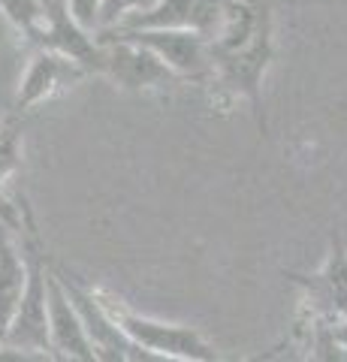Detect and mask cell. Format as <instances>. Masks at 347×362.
Returning a JSON list of instances; mask_svg holds the SVG:
<instances>
[{
	"instance_id": "8992f818",
	"label": "cell",
	"mask_w": 347,
	"mask_h": 362,
	"mask_svg": "<svg viewBox=\"0 0 347 362\" xmlns=\"http://www.w3.org/2000/svg\"><path fill=\"white\" fill-rule=\"evenodd\" d=\"M49 335H52V354L61 362H97L94 341L88 335L85 317L76 308L70 293L64 290L61 278L52 269V287H49Z\"/></svg>"
},
{
	"instance_id": "9a60e30c",
	"label": "cell",
	"mask_w": 347,
	"mask_h": 362,
	"mask_svg": "<svg viewBox=\"0 0 347 362\" xmlns=\"http://www.w3.org/2000/svg\"><path fill=\"white\" fill-rule=\"evenodd\" d=\"M0 362H54V354L52 350H37V347L0 341Z\"/></svg>"
},
{
	"instance_id": "3957f363",
	"label": "cell",
	"mask_w": 347,
	"mask_h": 362,
	"mask_svg": "<svg viewBox=\"0 0 347 362\" xmlns=\"http://www.w3.org/2000/svg\"><path fill=\"white\" fill-rule=\"evenodd\" d=\"M103 37H121L130 42H139L151 49L158 58L170 66V70L182 78H194V82H206L215 78V61H211V40L196 30L182 28H142V30H115L103 33Z\"/></svg>"
},
{
	"instance_id": "2e32d148",
	"label": "cell",
	"mask_w": 347,
	"mask_h": 362,
	"mask_svg": "<svg viewBox=\"0 0 347 362\" xmlns=\"http://www.w3.org/2000/svg\"><path fill=\"white\" fill-rule=\"evenodd\" d=\"M130 341V338H127ZM127 356L130 362H187V359H178V356H170V354H158V350H148V347H139V344H127Z\"/></svg>"
},
{
	"instance_id": "5b68a950",
	"label": "cell",
	"mask_w": 347,
	"mask_h": 362,
	"mask_svg": "<svg viewBox=\"0 0 347 362\" xmlns=\"http://www.w3.org/2000/svg\"><path fill=\"white\" fill-rule=\"evenodd\" d=\"M85 76H91V73L82 64L70 61L66 54L52 52V49H33L25 73H21L18 90H16V112L21 115V112L42 106L46 100L58 97L61 90L82 82Z\"/></svg>"
},
{
	"instance_id": "44dd1931",
	"label": "cell",
	"mask_w": 347,
	"mask_h": 362,
	"mask_svg": "<svg viewBox=\"0 0 347 362\" xmlns=\"http://www.w3.org/2000/svg\"><path fill=\"white\" fill-rule=\"evenodd\" d=\"M0 341H4V335H0Z\"/></svg>"
},
{
	"instance_id": "ac0fdd59",
	"label": "cell",
	"mask_w": 347,
	"mask_h": 362,
	"mask_svg": "<svg viewBox=\"0 0 347 362\" xmlns=\"http://www.w3.org/2000/svg\"><path fill=\"white\" fill-rule=\"evenodd\" d=\"M269 356H272V350H269V354H263V356H257V359H245V362H263V359H269ZM206 362H227V359L215 356V359H206Z\"/></svg>"
},
{
	"instance_id": "9c48e42d",
	"label": "cell",
	"mask_w": 347,
	"mask_h": 362,
	"mask_svg": "<svg viewBox=\"0 0 347 362\" xmlns=\"http://www.w3.org/2000/svg\"><path fill=\"white\" fill-rule=\"evenodd\" d=\"M28 287V254L16 242L13 230L0 221V335L13 323L18 302Z\"/></svg>"
},
{
	"instance_id": "5bb4252c",
	"label": "cell",
	"mask_w": 347,
	"mask_h": 362,
	"mask_svg": "<svg viewBox=\"0 0 347 362\" xmlns=\"http://www.w3.org/2000/svg\"><path fill=\"white\" fill-rule=\"evenodd\" d=\"M64 6L85 30L100 33V6H103V0H64Z\"/></svg>"
},
{
	"instance_id": "277c9868",
	"label": "cell",
	"mask_w": 347,
	"mask_h": 362,
	"mask_svg": "<svg viewBox=\"0 0 347 362\" xmlns=\"http://www.w3.org/2000/svg\"><path fill=\"white\" fill-rule=\"evenodd\" d=\"M106 42V58L103 73L112 85L121 90H133V94H151V90H166L178 85V78L170 66H166L151 49L139 42L121 40V37H100Z\"/></svg>"
},
{
	"instance_id": "e0dca14e",
	"label": "cell",
	"mask_w": 347,
	"mask_h": 362,
	"mask_svg": "<svg viewBox=\"0 0 347 362\" xmlns=\"http://www.w3.org/2000/svg\"><path fill=\"white\" fill-rule=\"evenodd\" d=\"M272 6H293V4H320V0H269Z\"/></svg>"
},
{
	"instance_id": "ffe728a7",
	"label": "cell",
	"mask_w": 347,
	"mask_h": 362,
	"mask_svg": "<svg viewBox=\"0 0 347 362\" xmlns=\"http://www.w3.org/2000/svg\"><path fill=\"white\" fill-rule=\"evenodd\" d=\"M341 329H344V332H347V320H344V326H341Z\"/></svg>"
},
{
	"instance_id": "6da1fadb",
	"label": "cell",
	"mask_w": 347,
	"mask_h": 362,
	"mask_svg": "<svg viewBox=\"0 0 347 362\" xmlns=\"http://www.w3.org/2000/svg\"><path fill=\"white\" fill-rule=\"evenodd\" d=\"M211 61H215V78L230 94L248 100L257 127H260V133H266L263 78L275 61V16L266 18L260 30L236 49H211Z\"/></svg>"
},
{
	"instance_id": "ba28073f",
	"label": "cell",
	"mask_w": 347,
	"mask_h": 362,
	"mask_svg": "<svg viewBox=\"0 0 347 362\" xmlns=\"http://www.w3.org/2000/svg\"><path fill=\"white\" fill-rule=\"evenodd\" d=\"M287 278H293L296 284L305 287L308 302L314 308L329 317V320H347V254L341 251V245H335L332 257L327 259L317 275H293L290 272Z\"/></svg>"
},
{
	"instance_id": "4fadbf2b",
	"label": "cell",
	"mask_w": 347,
	"mask_h": 362,
	"mask_svg": "<svg viewBox=\"0 0 347 362\" xmlns=\"http://www.w3.org/2000/svg\"><path fill=\"white\" fill-rule=\"evenodd\" d=\"M308 362H347V344H344V335L339 332H327L323 329L314 344H311V356Z\"/></svg>"
},
{
	"instance_id": "7c38bea8",
	"label": "cell",
	"mask_w": 347,
	"mask_h": 362,
	"mask_svg": "<svg viewBox=\"0 0 347 362\" xmlns=\"http://www.w3.org/2000/svg\"><path fill=\"white\" fill-rule=\"evenodd\" d=\"M154 6H158V0H103V6H100V37L121 30L136 16H145Z\"/></svg>"
},
{
	"instance_id": "7a4b0ae2",
	"label": "cell",
	"mask_w": 347,
	"mask_h": 362,
	"mask_svg": "<svg viewBox=\"0 0 347 362\" xmlns=\"http://www.w3.org/2000/svg\"><path fill=\"white\" fill-rule=\"evenodd\" d=\"M97 299L106 308V314L115 320V326L130 338L133 344L158 350V354H170V356H178V359H187V362H206V359L218 356V350L211 347L203 338V332H196L194 326L166 323V320H158V317L139 314V311L127 308L124 302L115 299L106 290H97Z\"/></svg>"
},
{
	"instance_id": "30bf717a",
	"label": "cell",
	"mask_w": 347,
	"mask_h": 362,
	"mask_svg": "<svg viewBox=\"0 0 347 362\" xmlns=\"http://www.w3.org/2000/svg\"><path fill=\"white\" fill-rule=\"evenodd\" d=\"M21 136H25V124L18 115H9L0 124V221H4L9 230L18 233L21 230V218H25V209H18L13 199H9V181L25 163V154H21Z\"/></svg>"
},
{
	"instance_id": "d6986e66",
	"label": "cell",
	"mask_w": 347,
	"mask_h": 362,
	"mask_svg": "<svg viewBox=\"0 0 347 362\" xmlns=\"http://www.w3.org/2000/svg\"><path fill=\"white\" fill-rule=\"evenodd\" d=\"M341 335H344V344H347V332H344V329H341Z\"/></svg>"
},
{
	"instance_id": "52a82bcc",
	"label": "cell",
	"mask_w": 347,
	"mask_h": 362,
	"mask_svg": "<svg viewBox=\"0 0 347 362\" xmlns=\"http://www.w3.org/2000/svg\"><path fill=\"white\" fill-rule=\"evenodd\" d=\"M223 13H227V0H158V6L148 9L145 16H136L121 30L182 28V30H196L211 40L223 25Z\"/></svg>"
},
{
	"instance_id": "8fae6325",
	"label": "cell",
	"mask_w": 347,
	"mask_h": 362,
	"mask_svg": "<svg viewBox=\"0 0 347 362\" xmlns=\"http://www.w3.org/2000/svg\"><path fill=\"white\" fill-rule=\"evenodd\" d=\"M0 16L33 49H40L42 40H46V28H49L46 0H0Z\"/></svg>"
}]
</instances>
